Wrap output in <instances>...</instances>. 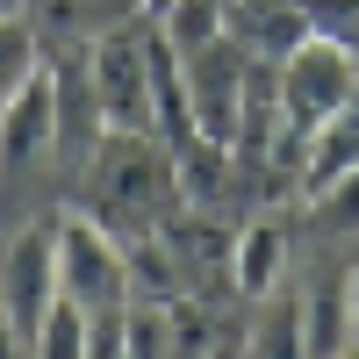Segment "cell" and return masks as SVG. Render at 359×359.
<instances>
[{"label":"cell","mask_w":359,"mask_h":359,"mask_svg":"<svg viewBox=\"0 0 359 359\" xmlns=\"http://www.w3.org/2000/svg\"><path fill=\"white\" fill-rule=\"evenodd\" d=\"M230 36L252 57L280 65V57L309 36V15H302V0H230Z\"/></svg>","instance_id":"obj_9"},{"label":"cell","mask_w":359,"mask_h":359,"mask_svg":"<svg viewBox=\"0 0 359 359\" xmlns=\"http://www.w3.org/2000/svg\"><path fill=\"white\" fill-rule=\"evenodd\" d=\"M273 72H280V123L302 130V137H316V130L331 123V115H345V101L359 94V50L338 43V36H316V29L280 57Z\"/></svg>","instance_id":"obj_3"},{"label":"cell","mask_w":359,"mask_h":359,"mask_svg":"<svg viewBox=\"0 0 359 359\" xmlns=\"http://www.w3.org/2000/svg\"><path fill=\"white\" fill-rule=\"evenodd\" d=\"M309 223L323 237H359V165H345L338 180H323L309 194Z\"/></svg>","instance_id":"obj_15"},{"label":"cell","mask_w":359,"mask_h":359,"mask_svg":"<svg viewBox=\"0 0 359 359\" xmlns=\"http://www.w3.org/2000/svg\"><path fill=\"white\" fill-rule=\"evenodd\" d=\"M86 201L94 216L123 223L130 237L158 230L172 208H180V180H172V151L151 137V130H108L86 158Z\"/></svg>","instance_id":"obj_1"},{"label":"cell","mask_w":359,"mask_h":359,"mask_svg":"<svg viewBox=\"0 0 359 359\" xmlns=\"http://www.w3.org/2000/svg\"><path fill=\"white\" fill-rule=\"evenodd\" d=\"M345 287H352V345H359V259L345 266Z\"/></svg>","instance_id":"obj_18"},{"label":"cell","mask_w":359,"mask_h":359,"mask_svg":"<svg viewBox=\"0 0 359 359\" xmlns=\"http://www.w3.org/2000/svg\"><path fill=\"white\" fill-rule=\"evenodd\" d=\"M57 151V72L36 65L22 94L0 108V165H36Z\"/></svg>","instance_id":"obj_7"},{"label":"cell","mask_w":359,"mask_h":359,"mask_svg":"<svg viewBox=\"0 0 359 359\" xmlns=\"http://www.w3.org/2000/svg\"><path fill=\"white\" fill-rule=\"evenodd\" d=\"M302 15H309L316 36H338L359 50V0H302Z\"/></svg>","instance_id":"obj_16"},{"label":"cell","mask_w":359,"mask_h":359,"mask_svg":"<svg viewBox=\"0 0 359 359\" xmlns=\"http://www.w3.org/2000/svg\"><path fill=\"white\" fill-rule=\"evenodd\" d=\"M187 72V108H194V130L208 144H237V115H245V72H252V50L223 36L194 57H180Z\"/></svg>","instance_id":"obj_5"},{"label":"cell","mask_w":359,"mask_h":359,"mask_svg":"<svg viewBox=\"0 0 359 359\" xmlns=\"http://www.w3.org/2000/svg\"><path fill=\"white\" fill-rule=\"evenodd\" d=\"M280 266H287V230L273 216H259V223H245L230 237V287L245 302H266L280 287Z\"/></svg>","instance_id":"obj_10"},{"label":"cell","mask_w":359,"mask_h":359,"mask_svg":"<svg viewBox=\"0 0 359 359\" xmlns=\"http://www.w3.org/2000/svg\"><path fill=\"white\" fill-rule=\"evenodd\" d=\"M86 72H94V101L108 130H151V22L144 15L108 22L86 43Z\"/></svg>","instance_id":"obj_4"},{"label":"cell","mask_w":359,"mask_h":359,"mask_svg":"<svg viewBox=\"0 0 359 359\" xmlns=\"http://www.w3.org/2000/svg\"><path fill=\"white\" fill-rule=\"evenodd\" d=\"M144 22L165 36L172 57H194V50H208V43L230 36V0H172V8L144 15Z\"/></svg>","instance_id":"obj_12"},{"label":"cell","mask_w":359,"mask_h":359,"mask_svg":"<svg viewBox=\"0 0 359 359\" xmlns=\"http://www.w3.org/2000/svg\"><path fill=\"white\" fill-rule=\"evenodd\" d=\"M29 359H94V316L57 294V309L43 316V331L29 338Z\"/></svg>","instance_id":"obj_13"},{"label":"cell","mask_w":359,"mask_h":359,"mask_svg":"<svg viewBox=\"0 0 359 359\" xmlns=\"http://www.w3.org/2000/svg\"><path fill=\"white\" fill-rule=\"evenodd\" d=\"M158 8H172V0H137V15H158Z\"/></svg>","instance_id":"obj_19"},{"label":"cell","mask_w":359,"mask_h":359,"mask_svg":"<svg viewBox=\"0 0 359 359\" xmlns=\"http://www.w3.org/2000/svg\"><path fill=\"white\" fill-rule=\"evenodd\" d=\"M57 223V294L79 302L86 316L130 309V245L115 237L94 208H65Z\"/></svg>","instance_id":"obj_2"},{"label":"cell","mask_w":359,"mask_h":359,"mask_svg":"<svg viewBox=\"0 0 359 359\" xmlns=\"http://www.w3.org/2000/svg\"><path fill=\"white\" fill-rule=\"evenodd\" d=\"M0 359H29V338H22V323L0 309Z\"/></svg>","instance_id":"obj_17"},{"label":"cell","mask_w":359,"mask_h":359,"mask_svg":"<svg viewBox=\"0 0 359 359\" xmlns=\"http://www.w3.org/2000/svg\"><path fill=\"white\" fill-rule=\"evenodd\" d=\"M43 65V50H36V22H29L22 8H0V108H8L22 94V79Z\"/></svg>","instance_id":"obj_14"},{"label":"cell","mask_w":359,"mask_h":359,"mask_svg":"<svg viewBox=\"0 0 359 359\" xmlns=\"http://www.w3.org/2000/svg\"><path fill=\"white\" fill-rule=\"evenodd\" d=\"M345 345H352V287H345V266H331L302 294V352L309 359H338Z\"/></svg>","instance_id":"obj_11"},{"label":"cell","mask_w":359,"mask_h":359,"mask_svg":"<svg viewBox=\"0 0 359 359\" xmlns=\"http://www.w3.org/2000/svg\"><path fill=\"white\" fill-rule=\"evenodd\" d=\"M338 359H359V345H345V352H338Z\"/></svg>","instance_id":"obj_20"},{"label":"cell","mask_w":359,"mask_h":359,"mask_svg":"<svg viewBox=\"0 0 359 359\" xmlns=\"http://www.w3.org/2000/svg\"><path fill=\"white\" fill-rule=\"evenodd\" d=\"M57 151L72 158H94V144L108 137L101 123V101H94V72H86V50L79 57H57Z\"/></svg>","instance_id":"obj_8"},{"label":"cell","mask_w":359,"mask_h":359,"mask_svg":"<svg viewBox=\"0 0 359 359\" xmlns=\"http://www.w3.org/2000/svg\"><path fill=\"white\" fill-rule=\"evenodd\" d=\"M0 309L22 323V338L43 331V316L57 309V223L15 230L8 259H0Z\"/></svg>","instance_id":"obj_6"}]
</instances>
